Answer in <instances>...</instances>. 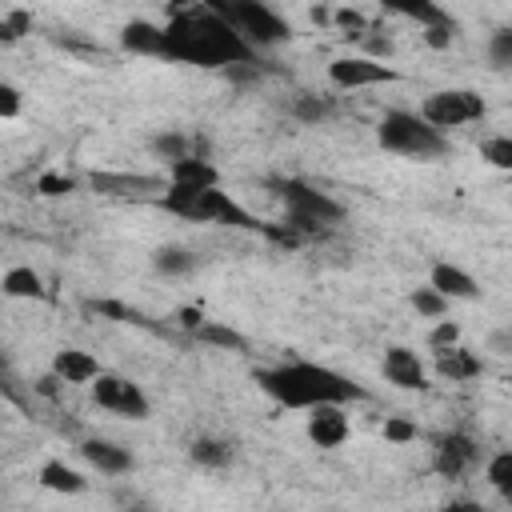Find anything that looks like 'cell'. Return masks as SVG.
<instances>
[{
    "mask_svg": "<svg viewBox=\"0 0 512 512\" xmlns=\"http://www.w3.org/2000/svg\"><path fill=\"white\" fill-rule=\"evenodd\" d=\"M164 56L196 68H232V64H256V48L212 8H172V20L164 24Z\"/></svg>",
    "mask_w": 512,
    "mask_h": 512,
    "instance_id": "6da1fadb",
    "label": "cell"
},
{
    "mask_svg": "<svg viewBox=\"0 0 512 512\" xmlns=\"http://www.w3.org/2000/svg\"><path fill=\"white\" fill-rule=\"evenodd\" d=\"M256 384L284 408H316V404H348L360 400L364 388L352 384L348 376L312 364V360H284L276 368H260Z\"/></svg>",
    "mask_w": 512,
    "mask_h": 512,
    "instance_id": "7a4b0ae2",
    "label": "cell"
},
{
    "mask_svg": "<svg viewBox=\"0 0 512 512\" xmlns=\"http://www.w3.org/2000/svg\"><path fill=\"white\" fill-rule=\"evenodd\" d=\"M164 212L192 220V224H232V228H248V232H268L276 240H292L288 232L268 228L264 220H256L248 208H240L224 188H184V184H168V192L156 200Z\"/></svg>",
    "mask_w": 512,
    "mask_h": 512,
    "instance_id": "3957f363",
    "label": "cell"
},
{
    "mask_svg": "<svg viewBox=\"0 0 512 512\" xmlns=\"http://www.w3.org/2000/svg\"><path fill=\"white\" fill-rule=\"evenodd\" d=\"M376 140L384 152H396V156H408V160H436L448 152V140L444 132H436L424 116L416 112H384L380 128H376Z\"/></svg>",
    "mask_w": 512,
    "mask_h": 512,
    "instance_id": "277c9868",
    "label": "cell"
},
{
    "mask_svg": "<svg viewBox=\"0 0 512 512\" xmlns=\"http://www.w3.org/2000/svg\"><path fill=\"white\" fill-rule=\"evenodd\" d=\"M272 188H276L280 204L288 208V232H308V236H316V232H324L328 224H340V220H344V208H340L328 192H320V188H312V184H304V180H276Z\"/></svg>",
    "mask_w": 512,
    "mask_h": 512,
    "instance_id": "5b68a950",
    "label": "cell"
},
{
    "mask_svg": "<svg viewBox=\"0 0 512 512\" xmlns=\"http://www.w3.org/2000/svg\"><path fill=\"white\" fill-rule=\"evenodd\" d=\"M252 48H272L280 40L292 36V28L268 8V4H256V0H236V4H212Z\"/></svg>",
    "mask_w": 512,
    "mask_h": 512,
    "instance_id": "8992f818",
    "label": "cell"
},
{
    "mask_svg": "<svg viewBox=\"0 0 512 512\" xmlns=\"http://www.w3.org/2000/svg\"><path fill=\"white\" fill-rule=\"evenodd\" d=\"M488 112V104L480 100V92L472 88H440V92H428L424 104H420V116L444 132V128H460V124H472Z\"/></svg>",
    "mask_w": 512,
    "mask_h": 512,
    "instance_id": "52a82bcc",
    "label": "cell"
},
{
    "mask_svg": "<svg viewBox=\"0 0 512 512\" xmlns=\"http://www.w3.org/2000/svg\"><path fill=\"white\" fill-rule=\"evenodd\" d=\"M88 188L104 200H160L168 192V180L144 172H92Z\"/></svg>",
    "mask_w": 512,
    "mask_h": 512,
    "instance_id": "ba28073f",
    "label": "cell"
},
{
    "mask_svg": "<svg viewBox=\"0 0 512 512\" xmlns=\"http://www.w3.org/2000/svg\"><path fill=\"white\" fill-rule=\"evenodd\" d=\"M92 400H96V408L116 412V416H128V420H144V416H148V396H144L140 384L128 380V376H112V372L96 376Z\"/></svg>",
    "mask_w": 512,
    "mask_h": 512,
    "instance_id": "9c48e42d",
    "label": "cell"
},
{
    "mask_svg": "<svg viewBox=\"0 0 512 512\" xmlns=\"http://www.w3.org/2000/svg\"><path fill=\"white\" fill-rule=\"evenodd\" d=\"M328 80L336 88H372V84H392L396 72L372 56H340L328 64Z\"/></svg>",
    "mask_w": 512,
    "mask_h": 512,
    "instance_id": "30bf717a",
    "label": "cell"
},
{
    "mask_svg": "<svg viewBox=\"0 0 512 512\" xmlns=\"http://www.w3.org/2000/svg\"><path fill=\"white\" fill-rule=\"evenodd\" d=\"M308 440L316 448H340L348 440L344 404H316V408H308Z\"/></svg>",
    "mask_w": 512,
    "mask_h": 512,
    "instance_id": "8fae6325",
    "label": "cell"
},
{
    "mask_svg": "<svg viewBox=\"0 0 512 512\" xmlns=\"http://www.w3.org/2000/svg\"><path fill=\"white\" fill-rule=\"evenodd\" d=\"M384 376H388V384H396V388H404V392L428 388V376H424L420 356H416L412 348H404V344H392V348L384 352Z\"/></svg>",
    "mask_w": 512,
    "mask_h": 512,
    "instance_id": "7c38bea8",
    "label": "cell"
},
{
    "mask_svg": "<svg viewBox=\"0 0 512 512\" xmlns=\"http://www.w3.org/2000/svg\"><path fill=\"white\" fill-rule=\"evenodd\" d=\"M476 460V444L464 436V432H448V436H440L436 440V452H432V468L440 472V476H448V480H456L468 464Z\"/></svg>",
    "mask_w": 512,
    "mask_h": 512,
    "instance_id": "4fadbf2b",
    "label": "cell"
},
{
    "mask_svg": "<svg viewBox=\"0 0 512 512\" xmlns=\"http://www.w3.org/2000/svg\"><path fill=\"white\" fill-rule=\"evenodd\" d=\"M52 372H56L64 384H88V380L104 376L100 360H96L92 352H84V348H60V352L52 356Z\"/></svg>",
    "mask_w": 512,
    "mask_h": 512,
    "instance_id": "5bb4252c",
    "label": "cell"
},
{
    "mask_svg": "<svg viewBox=\"0 0 512 512\" xmlns=\"http://www.w3.org/2000/svg\"><path fill=\"white\" fill-rule=\"evenodd\" d=\"M168 184H184V188H220V172L212 160L204 156H188V160H176L168 164Z\"/></svg>",
    "mask_w": 512,
    "mask_h": 512,
    "instance_id": "9a60e30c",
    "label": "cell"
},
{
    "mask_svg": "<svg viewBox=\"0 0 512 512\" xmlns=\"http://www.w3.org/2000/svg\"><path fill=\"white\" fill-rule=\"evenodd\" d=\"M84 460L96 468V472H108V476H120V472H132V452L112 444V440H84L80 444Z\"/></svg>",
    "mask_w": 512,
    "mask_h": 512,
    "instance_id": "2e32d148",
    "label": "cell"
},
{
    "mask_svg": "<svg viewBox=\"0 0 512 512\" xmlns=\"http://www.w3.org/2000/svg\"><path fill=\"white\" fill-rule=\"evenodd\" d=\"M120 44L128 52L140 56H164V24H148V20H128L120 28Z\"/></svg>",
    "mask_w": 512,
    "mask_h": 512,
    "instance_id": "e0dca14e",
    "label": "cell"
},
{
    "mask_svg": "<svg viewBox=\"0 0 512 512\" xmlns=\"http://www.w3.org/2000/svg\"><path fill=\"white\" fill-rule=\"evenodd\" d=\"M432 288L444 300H476L480 296V284L464 268H456V264H436L432 268Z\"/></svg>",
    "mask_w": 512,
    "mask_h": 512,
    "instance_id": "ac0fdd59",
    "label": "cell"
},
{
    "mask_svg": "<svg viewBox=\"0 0 512 512\" xmlns=\"http://www.w3.org/2000/svg\"><path fill=\"white\" fill-rule=\"evenodd\" d=\"M432 364H436V376H440V380H472V376H480V368H484L480 356L468 352V348H460V344H456V348H440Z\"/></svg>",
    "mask_w": 512,
    "mask_h": 512,
    "instance_id": "d6986e66",
    "label": "cell"
},
{
    "mask_svg": "<svg viewBox=\"0 0 512 512\" xmlns=\"http://www.w3.org/2000/svg\"><path fill=\"white\" fill-rule=\"evenodd\" d=\"M40 484H44L48 492H60V496H76V492L88 488V480H84L76 468H68L64 460H48V464L40 468Z\"/></svg>",
    "mask_w": 512,
    "mask_h": 512,
    "instance_id": "ffe728a7",
    "label": "cell"
},
{
    "mask_svg": "<svg viewBox=\"0 0 512 512\" xmlns=\"http://www.w3.org/2000/svg\"><path fill=\"white\" fill-rule=\"evenodd\" d=\"M196 264H200L196 252H192V248H180V244H164V248L152 252V268L164 272V276H184V272H192Z\"/></svg>",
    "mask_w": 512,
    "mask_h": 512,
    "instance_id": "44dd1931",
    "label": "cell"
},
{
    "mask_svg": "<svg viewBox=\"0 0 512 512\" xmlns=\"http://www.w3.org/2000/svg\"><path fill=\"white\" fill-rule=\"evenodd\" d=\"M0 288H4V296H12V300H44V280H40L32 268H8Z\"/></svg>",
    "mask_w": 512,
    "mask_h": 512,
    "instance_id": "7402d4cb",
    "label": "cell"
},
{
    "mask_svg": "<svg viewBox=\"0 0 512 512\" xmlns=\"http://www.w3.org/2000/svg\"><path fill=\"white\" fill-rule=\"evenodd\" d=\"M196 340L216 344V348H228V352H244V348H248V340H244L240 332H232V328H224V324H208V320L196 328Z\"/></svg>",
    "mask_w": 512,
    "mask_h": 512,
    "instance_id": "603a6c76",
    "label": "cell"
},
{
    "mask_svg": "<svg viewBox=\"0 0 512 512\" xmlns=\"http://www.w3.org/2000/svg\"><path fill=\"white\" fill-rule=\"evenodd\" d=\"M188 452H192V460L204 464V468H224V464L232 460V448H228L224 440H196Z\"/></svg>",
    "mask_w": 512,
    "mask_h": 512,
    "instance_id": "cb8c5ba5",
    "label": "cell"
},
{
    "mask_svg": "<svg viewBox=\"0 0 512 512\" xmlns=\"http://www.w3.org/2000/svg\"><path fill=\"white\" fill-rule=\"evenodd\" d=\"M484 476H488V484L508 500V496H512V452H496V456L488 460Z\"/></svg>",
    "mask_w": 512,
    "mask_h": 512,
    "instance_id": "d4e9b609",
    "label": "cell"
},
{
    "mask_svg": "<svg viewBox=\"0 0 512 512\" xmlns=\"http://www.w3.org/2000/svg\"><path fill=\"white\" fill-rule=\"evenodd\" d=\"M392 12H400V16H408V20H420L424 28H436V24H452V16L444 12V8H436V4H392Z\"/></svg>",
    "mask_w": 512,
    "mask_h": 512,
    "instance_id": "484cf974",
    "label": "cell"
},
{
    "mask_svg": "<svg viewBox=\"0 0 512 512\" xmlns=\"http://www.w3.org/2000/svg\"><path fill=\"white\" fill-rule=\"evenodd\" d=\"M152 148H156L168 164H176V160H188V156H192V144H188V136H180V132H164V136H156V140H152Z\"/></svg>",
    "mask_w": 512,
    "mask_h": 512,
    "instance_id": "4316f807",
    "label": "cell"
},
{
    "mask_svg": "<svg viewBox=\"0 0 512 512\" xmlns=\"http://www.w3.org/2000/svg\"><path fill=\"white\" fill-rule=\"evenodd\" d=\"M480 156H484L492 168H500V172H512V136H492V140H484Z\"/></svg>",
    "mask_w": 512,
    "mask_h": 512,
    "instance_id": "83f0119b",
    "label": "cell"
},
{
    "mask_svg": "<svg viewBox=\"0 0 512 512\" xmlns=\"http://www.w3.org/2000/svg\"><path fill=\"white\" fill-rule=\"evenodd\" d=\"M28 28H32V12H24V8H12V12L0 16V40H4V44L20 40Z\"/></svg>",
    "mask_w": 512,
    "mask_h": 512,
    "instance_id": "f1b7e54d",
    "label": "cell"
},
{
    "mask_svg": "<svg viewBox=\"0 0 512 512\" xmlns=\"http://www.w3.org/2000/svg\"><path fill=\"white\" fill-rule=\"evenodd\" d=\"M412 308H416L420 316H444V312H448V300L428 284V288H416V292H412Z\"/></svg>",
    "mask_w": 512,
    "mask_h": 512,
    "instance_id": "f546056e",
    "label": "cell"
},
{
    "mask_svg": "<svg viewBox=\"0 0 512 512\" xmlns=\"http://www.w3.org/2000/svg\"><path fill=\"white\" fill-rule=\"evenodd\" d=\"M292 112H296V120H304V124H320V120L332 112V104L320 100V96H300V100L292 104Z\"/></svg>",
    "mask_w": 512,
    "mask_h": 512,
    "instance_id": "4dcf8cb0",
    "label": "cell"
},
{
    "mask_svg": "<svg viewBox=\"0 0 512 512\" xmlns=\"http://www.w3.org/2000/svg\"><path fill=\"white\" fill-rule=\"evenodd\" d=\"M488 60H492L496 68H512V28L496 32V36L488 40Z\"/></svg>",
    "mask_w": 512,
    "mask_h": 512,
    "instance_id": "1f68e13d",
    "label": "cell"
},
{
    "mask_svg": "<svg viewBox=\"0 0 512 512\" xmlns=\"http://www.w3.org/2000/svg\"><path fill=\"white\" fill-rule=\"evenodd\" d=\"M384 440H392V444H408V440H416V424L404 420V416H388V420H384Z\"/></svg>",
    "mask_w": 512,
    "mask_h": 512,
    "instance_id": "d6a6232c",
    "label": "cell"
},
{
    "mask_svg": "<svg viewBox=\"0 0 512 512\" xmlns=\"http://www.w3.org/2000/svg\"><path fill=\"white\" fill-rule=\"evenodd\" d=\"M456 340H460V324H452V320H440L432 332H428V344L440 352V348H456Z\"/></svg>",
    "mask_w": 512,
    "mask_h": 512,
    "instance_id": "836d02e7",
    "label": "cell"
},
{
    "mask_svg": "<svg viewBox=\"0 0 512 512\" xmlns=\"http://www.w3.org/2000/svg\"><path fill=\"white\" fill-rule=\"evenodd\" d=\"M456 36V20L452 24H436V28H424V44L428 48H448Z\"/></svg>",
    "mask_w": 512,
    "mask_h": 512,
    "instance_id": "e575fe53",
    "label": "cell"
},
{
    "mask_svg": "<svg viewBox=\"0 0 512 512\" xmlns=\"http://www.w3.org/2000/svg\"><path fill=\"white\" fill-rule=\"evenodd\" d=\"M36 188H40L44 196H64V192H72V176H52V172H48V176L36 180Z\"/></svg>",
    "mask_w": 512,
    "mask_h": 512,
    "instance_id": "d590c367",
    "label": "cell"
},
{
    "mask_svg": "<svg viewBox=\"0 0 512 512\" xmlns=\"http://www.w3.org/2000/svg\"><path fill=\"white\" fill-rule=\"evenodd\" d=\"M16 112H20V92H16L12 84H0V116L12 120Z\"/></svg>",
    "mask_w": 512,
    "mask_h": 512,
    "instance_id": "8d00e7d4",
    "label": "cell"
},
{
    "mask_svg": "<svg viewBox=\"0 0 512 512\" xmlns=\"http://www.w3.org/2000/svg\"><path fill=\"white\" fill-rule=\"evenodd\" d=\"M440 512H488L484 504H476V500H448Z\"/></svg>",
    "mask_w": 512,
    "mask_h": 512,
    "instance_id": "74e56055",
    "label": "cell"
},
{
    "mask_svg": "<svg viewBox=\"0 0 512 512\" xmlns=\"http://www.w3.org/2000/svg\"><path fill=\"white\" fill-rule=\"evenodd\" d=\"M336 20H340L344 28H356V32L364 28V16H360V12H352V8H340V12H336Z\"/></svg>",
    "mask_w": 512,
    "mask_h": 512,
    "instance_id": "f35d334b",
    "label": "cell"
},
{
    "mask_svg": "<svg viewBox=\"0 0 512 512\" xmlns=\"http://www.w3.org/2000/svg\"><path fill=\"white\" fill-rule=\"evenodd\" d=\"M132 512H144V508H132Z\"/></svg>",
    "mask_w": 512,
    "mask_h": 512,
    "instance_id": "ab89813d",
    "label": "cell"
},
{
    "mask_svg": "<svg viewBox=\"0 0 512 512\" xmlns=\"http://www.w3.org/2000/svg\"><path fill=\"white\" fill-rule=\"evenodd\" d=\"M508 504H512V496H508Z\"/></svg>",
    "mask_w": 512,
    "mask_h": 512,
    "instance_id": "60d3db41",
    "label": "cell"
}]
</instances>
